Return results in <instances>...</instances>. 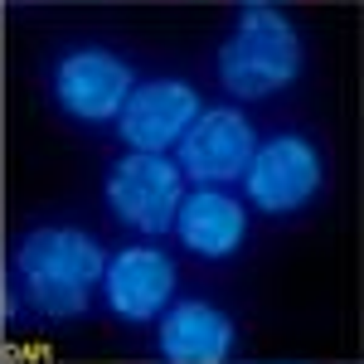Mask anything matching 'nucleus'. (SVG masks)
I'll return each instance as SVG.
<instances>
[{"label": "nucleus", "instance_id": "10", "mask_svg": "<svg viewBox=\"0 0 364 364\" xmlns=\"http://www.w3.org/2000/svg\"><path fill=\"white\" fill-rule=\"evenodd\" d=\"M156 350L170 364H224L238 350V326L214 301H170L156 321Z\"/></svg>", "mask_w": 364, "mask_h": 364}, {"label": "nucleus", "instance_id": "5", "mask_svg": "<svg viewBox=\"0 0 364 364\" xmlns=\"http://www.w3.org/2000/svg\"><path fill=\"white\" fill-rule=\"evenodd\" d=\"M185 175L175 170L170 156H141L127 151L117 156L102 175V204L107 219L136 238H166L175 228V209L185 199Z\"/></svg>", "mask_w": 364, "mask_h": 364}, {"label": "nucleus", "instance_id": "1", "mask_svg": "<svg viewBox=\"0 0 364 364\" xmlns=\"http://www.w3.org/2000/svg\"><path fill=\"white\" fill-rule=\"evenodd\" d=\"M107 248L78 224H39L20 233L5 277V316L20 331L63 326L92 311Z\"/></svg>", "mask_w": 364, "mask_h": 364}, {"label": "nucleus", "instance_id": "8", "mask_svg": "<svg viewBox=\"0 0 364 364\" xmlns=\"http://www.w3.org/2000/svg\"><path fill=\"white\" fill-rule=\"evenodd\" d=\"M204 112L199 87L185 78H146L136 92L127 97V107L117 117V136L127 151L141 156H170L180 136L195 127V117Z\"/></svg>", "mask_w": 364, "mask_h": 364}, {"label": "nucleus", "instance_id": "9", "mask_svg": "<svg viewBox=\"0 0 364 364\" xmlns=\"http://www.w3.org/2000/svg\"><path fill=\"white\" fill-rule=\"evenodd\" d=\"M180 248L204 262H224L243 248L248 238V204L233 190H209V185H190L180 209H175V228Z\"/></svg>", "mask_w": 364, "mask_h": 364}, {"label": "nucleus", "instance_id": "6", "mask_svg": "<svg viewBox=\"0 0 364 364\" xmlns=\"http://www.w3.org/2000/svg\"><path fill=\"white\" fill-rule=\"evenodd\" d=\"M252 151H257V132L238 107H204L195 127L180 136V146L170 151V161L185 175V185L233 190L248 170Z\"/></svg>", "mask_w": 364, "mask_h": 364}, {"label": "nucleus", "instance_id": "3", "mask_svg": "<svg viewBox=\"0 0 364 364\" xmlns=\"http://www.w3.org/2000/svg\"><path fill=\"white\" fill-rule=\"evenodd\" d=\"M243 204L267 219H291L311 209L326 190V156L306 132H277L257 141L248 170H243Z\"/></svg>", "mask_w": 364, "mask_h": 364}, {"label": "nucleus", "instance_id": "4", "mask_svg": "<svg viewBox=\"0 0 364 364\" xmlns=\"http://www.w3.org/2000/svg\"><path fill=\"white\" fill-rule=\"evenodd\" d=\"M132 92L136 68L107 44H73L49 63V97L78 127H117Z\"/></svg>", "mask_w": 364, "mask_h": 364}, {"label": "nucleus", "instance_id": "2", "mask_svg": "<svg viewBox=\"0 0 364 364\" xmlns=\"http://www.w3.org/2000/svg\"><path fill=\"white\" fill-rule=\"evenodd\" d=\"M214 73H219V87L243 102L277 97L306 73V39L282 5H267V0L238 5L214 54Z\"/></svg>", "mask_w": 364, "mask_h": 364}, {"label": "nucleus", "instance_id": "7", "mask_svg": "<svg viewBox=\"0 0 364 364\" xmlns=\"http://www.w3.org/2000/svg\"><path fill=\"white\" fill-rule=\"evenodd\" d=\"M175 287H180L175 257L156 243H132V248L107 252V267H102V282H97L107 311L127 326L161 321L166 306L175 301Z\"/></svg>", "mask_w": 364, "mask_h": 364}]
</instances>
